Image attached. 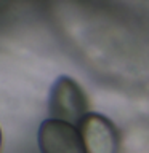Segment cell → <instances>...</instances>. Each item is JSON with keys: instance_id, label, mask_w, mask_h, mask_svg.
I'll return each mask as SVG.
<instances>
[{"instance_id": "obj_1", "label": "cell", "mask_w": 149, "mask_h": 153, "mask_svg": "<svg viewBox=\"0 0 149 153\" xmlns=\"http://www.w3.org/2000/svg\"><path fill=\"white\" fill-rule=\"evenodd\" d=\"M88 102L84 89L75 80L67 75H61L55 80L48 97V112L51 118L79 124L85 117Z\"/></svg>"}, {"instance_id": "obj_2", "label": "cell", "mask_w": 149, "mask_h": 153, "mask_svg": "<svg viewBox=\"0 0 149 153\" xmlns=\"http://www.w3.org/2000/svg\"><path fill=\"white\" fill-rule=\"evenodd\" d=\"M37 142L40 153H87L79 128L62 120H43Z\"/></svg>"}, {"instance_id": "obj_3", "label": "cell", "mask_w": 149, "mask_h": 153, "mask_svg": "<svg viewBox=\"0 0 149 153\" xmlns=\"http://www.w3.org/2000/svg\"><path fill=\"white\" fill-rule=\"evenodd\" d=\"M77 128L87 153H119V132L104 115L88 112Z\"/></svg>"}, {"instance_id": "obj_4", "label": "cell", "mask_w": 149, "mask_h": 153, "mask_svg": "<svg viewBox=\"0 0 149 153\" xmlns=\"http://www.w3.org/2000/svg\"><path fill=\"white\" fill-rule=\"evenodd\" d=\"M0 147H2V131H0Z\"/></svg>"}]
</instances>
